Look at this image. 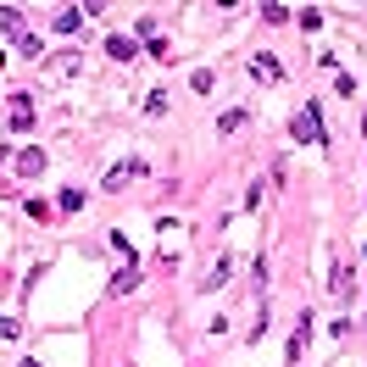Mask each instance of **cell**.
Masks as SVG:
<instances>
[{
	"instance_id": "9c48e42d",
	"label": "cell",
	"mask_w": 367,
	"mask_h": 367,
	"mask_svg": "<svg viewBox=\"0 0 367 367\" xmlns=\"http://www.w3.org/2000/svg\"><path fill=\"white\" fill-rule=\"evenodd\" d=\"M334 295H340V300H351V267H340V273H334Z\"/></svg>"
},
{
	"instance_id": "30bf717a",
	"label": "cell",
	"mask_w": 367,
	"mask_h": 367,
	"mask_svg": "<svg viewBox=\"0 0 367 367\" xmlns=\"http://www.w3.org/2000/svg\"><path fill=\"white\" fill-rule=\"evenodd\" d=\"M222 134H234V128H245V112H222V123H218Z\"/></svg>"
},
{
	"instance_id": "7c38bea8",
	"label": "cell",
	"mask_w": 367,
	"mask_h": 367,
	"mask_svg": "<svg viewBox=\"0 0 367 367\" xmlns=\"http://www.w3.org/2000/svg\"><path fill=\"white\" fill-rule=\"evenodd\" d=\"M17 334H22V323L17 317H0V340H17Z\"/></svg>"
},
{
	"instance_id": "8fae6325",
	"label": "cell",
	"mask_w": 367,
	"mask_h": 367,
	"mask_svg": "<svg viewBox=\"0 0 367 367\" xmlns=\"http://www.w3.org/2000/svg\"><path fill=\"white\" fill-rule=\"evenodd\" d=\"M84 206V189H62V212H78Z\"/></svg>"
},
{
	"instance_id": "4fadbf2b",
	"label": "cell",
	"mask_w": 367,
	"mask_h": 367,
	"mask_svg": "<svg viewBox=\"0 0 367 367\" xmlns=\"http://www.w3.org/2000/svg\"><path fill=\"white\" fill-rule=\"evenodd\" d=\"M0 62H6V56H0Z\"/></svg>"
},
{
	"instance_id": "5b68a950",
	"label": "cell",
	"mask_w": 367,
	"mask_h": 367,
	"mask_svg": "<svg viewBox=\"0 0 367 367\" xmlns=\"http://www.w3.org/2000/svg\"><path fill=\"white\" fill-rule=\"evenodd\" d=\"M84 17H89V11H84V6H67V11H62V17H56V28H62V34H73L78 22H84Z\"/></svg>"
},
{
	"instance_id": "277c9868",
	"label": "cell",
	"mask_w": 367,
	"mask_h": 367,
	"mask_svg": "<svg viewBox=\"0 0 367 367\" xmlns=\"http://www.w3.org/2000/svg\"><path fill=\"white\" fill-rule=\"evenodd\" d=\"M39 167H45V150H22V156H17V173H28V178H34Z\"/></svg>"
},
{
	"instance_id": "7a4b0ae2",
	"label": "cell",
	"mask_w": 367,
	"mask_h": 367,
	"mask_svg": "<svg viewBox=\"0 0 367 367\" xmlns=\"http://www.w3.org/2000/svg\"><path fill=\"white\" fill-rule=\"evenodd\" d=\"M0 28H6V34L17 39V45L28 39V34H22V11H17V6H0Z\"/></svg>"
},
{
	"instance_id": "ba28073f",
	"label": "cell",
	"mask_w": 367,
	"mask_h": 367,
	"mask_svg": "<svg viewBox=\"0 0 367 367\" xmlns=\"http://www.w3.org/2000/svg\"><path fill=\"white\" fill-rule=\"evenodd\" d=\"M134 284H140V273H134V267H123V273H117V284H112V290H117V295H128V290H134Z\"/></svg>"
},
{
	"instance_id": "6da1fadb",
	"label": "cell",
	"mask_w": 367,
	"mask_h": 367,
	"mask_svg": "<svg viewBox=\"0 0 367 367\" xmlns=\"http://www.w3.org/2000/svg\"><path fill=\"white\" fill-rule=\"evenodd\" d=\"M295 140H300V145H312V140L323 145V140H328V134H323V123H317V106H306V112L295 117Z\"/></svg>"
},
{
	"instance_id": "52a82bcc",
	"label": "cell",
	"mask_w": 367,
	"mask_h": 367,
	"mask_svg": "<svg viewBox=\"0 0 367 367\" xmlns=\"http://www.w3.org/2000/svg\"><path fill=\"white\" fill-rule=\"evenodd\" d=\"M106 51H112L117 62H128V56H134V39H106Z\"/></svg>"
},
{
	"instance_id": "8992f818",
	"label": "cell",
	"mask_w": 367,
	"mask_h": 367,
	"mask_svg": "<svg viewBox=\"0 0 367 367\" xmlns=\"http://www.w3.org/2000/svg\"><path fill=\"white\" fill-rule=\"evenodd\" d=\"M256 78H273V84H279V78H284V67H279L273 56H256Z\"/></svg>"
},
{
	"instance_id": "3957f363",
	"label": "cell",
	"mask_w": 367,
	"mask_h": 367,
	"mask_svg": "<svg viewBox=\"0 0 367 367\" xmlns=\"http://www.w3.org/2000/svg\"><path fill=\"white\" fill-rule=\"evenodd\" d=\"M11 128H34V106H28L22 95L11 100Z\"/></svg>"
}]
</instances>
